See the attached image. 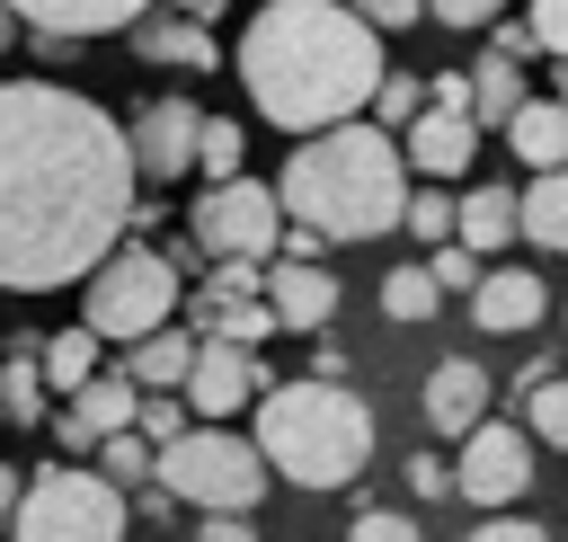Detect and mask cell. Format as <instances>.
<instances>
[{
	"label": "cell",
	"mask_w": 568,
	"mask_h": 542,
	"mask_svg": "<svg viewBox=\"0 0 568 542\" xmlns=\"http://www.w3.org/2000/svg\"><path fill=\"white\" fill-rule=\"evenodd\" d=\"M133 124L18 71L0 89V284L62 293L133 231Z\"/></svg>",
	"instance_id": "1"
},
{
	"label": "cell",
	"mask_w": 568,
	"mask_h": 542,
	"mask_svg": "<svg viewBox=\"0 0 568 542\" xmlns=\"http://www.w3.org/2000/svg\"><path fill=\"white\" fill-rule=\"evenodd\" d=\"M382 36L355 0H266L231 53L248 107L275 124V133H320V124H346V116H373L390 62H382Z\"/></svg>",
	"instance_id": "2"
},
{
	"label": "cell",
	"mask_w": 568,
	"mask_h": 542,
	"mask_svg": "<svg viewBox=\"0 0 568 542\" xmlns=\"http://www.w3.org/2000/svg\"><path fill=\"white\" fill-rule=\"evenodd\" d=\"M408 142L382 124V116H346V124H320V133H293L284 151V213L328 231V240H382V231H408Z\"/></svg>",
	"instance_id": "3"
},
{
	"label": "cell",
	"mask_w": 568,
	"mask_h": 542,
	"mask_svg": "<svg viewBox=\"0 0 568 542\" xmlns=\"http://www.w3.org/2000/svg\"><path fill=\"white\" fill-rule=\"evenodd\" d=\"M257 444L275 480L293 489H346L373 462V400L346 391V373H302L257 391Z\"/></svg>",
	"instance_id": "4"
},
{
	"label": "cell",
	"mask_w": 568,
	"mask_h": 542,
	"mask_svg": "<svg viewBox=\"0 0 568 542\" xmlns=\"http://www.w3.org/2000/svg\"><path fill=\"white\" fill-rule=\"evenodd\" d=\"M133 489L98 462H44V471H27V489H18V506H9V533L18 542H115L124 524H133V506H124Z\"/></svg>",
	"instance_id": "5"
},
{
	"label": "cell",
	"mask_w": 568,
	"mask_h": 542,
	"mask_svg": "<svg viewBox=\"0 0 568 542\" xmlns=\"http://www.w3.org/2000/svg\"><path fill=\"white\" fill-rule=\"evenodd\" d=\"M80 293H89V329H98L106 347H133V338H151V329L178 320L186 275H178L169 249H151V240H115V249L80 275Z\"/></svg>",
	"instance_id": "6"
},
{
	"label": "cell",
	"mask_w": 568,
	"mask_h": 542,
	"mask_svg": "<svg viewBox=\"0 0 568 542\" xmlns=\"http://www.w3.org/2000/svg\"><path fill=\"white\" fill-rule=\"evenodd\" d=\"M160 480H169L195 515H204V506L257 515V498H266L275 462H266V444H257V435H231L222 418H195L178 444H160Z\"/></svg>",
	"instance_id": "7"
},
{
	"label": "cell",
	"mask_w": 568,
	"mask_h": 542,
	"mask_svg": "<svg viewBox=\"0 0 568 542\" xmlns=\"http://www.w3.org/2000/svg\"><path fill=\"white\" fill-rule=\"evenodd\" d=\"M186 222H195V249L204 258H275L284 231H293L284 187H266V178H213Z\"/></svg>",
	"instance_id": "8"
},
{
	"label": "cell",
	"mask_w": 568,
	"mask_h": 542,
	"mask_svg": "<svg viewBox=\"0 0 568 542\" xmlns=\"http://www.w3.org/2000/svg\"><path fill=\"white\" fill-rule=\"evenodd\" d=\"M453 462H462V498H470V506H515V498H532V418H524V426L479 418Z\"/></svg>",
	"instance_id": "9"
},
{
	"label": "cell",
	"mask_w": 568,
	"mask_h": 542,
	"mask_svg": "<svg viewBox=\"0 0 568 542\" xmlns=\"http://www.w3.org/2000/svg\"><path fill=\"white\" fill-rule=\"evenodd\" d=\"M142 418V373L124 364V373H89L71 400H62V418H53V435H62V453H98L106 435H124Z\"/></svg>",
	"instance_id": "10"
},
{
	"label": "cell",
	"mask_w": 568,
	"mask_h": 542,
	"mask_svg": "<svg viewBox=\"0 0 568 542\" xmlns=\"http://www.w3.org/2000/svg\"><path fill=\"white\" fill-rule=\"evenodd\" d=\"M133 160H142V178H186L204 160V107L195 98H151L133 116Z\"/></svg>",
	"instance_id": "11"
},
{
	"label": "cell",
	"mask_w": 568,
	"mask_h": 542,
	"mask_svg": "<svg viewBox=\"0 0 568 542\" xmlns=\"http://www.w3.org/2000/svg\"><path fill=\"white\" fill-rule=\"evenodd\" d=\"M479 107H453V98H426V116L399 133L408 142V160H417V178H462L470 160H479Z\"/></svg>",
	"instance_id": "12"
},
{
	"label": "cell",
	"mask_w": 568,
	"mask_h": 542,
	"mask_svg": "<svg viewBox=\"0 0 568 542\" xmlns=\"http://www.w3.org/2000/svg\"><path fill=\"white\" fill-rule=\"evenodd\" d=\"M257 355L240 347V338H213L204 329V355H195V373H186V400H195V418H231V409H257Z\"/></svg>",
	"instance_id": "13"
},
{
	"label": "cell",
	"mask_w": 568,
	"mask_h": 542,
	"mask_svg": "<svg viewBox=\"0 0 568 542\" xmlns=\"http://www.w3.org/2000/svg\"><path fill=\"white\" fill-rule=\"evenodd\" d=\"M417 409H426V435H470V426L488 418V373H479L470 355H444V364L426 373Z\"/></svg>",
	"instance_id": "14"
},
{
	"label": "cell",
	"mask_w": 568,
	"mask_h": 542,
	"mask_svg": "<svg viewBox=\"0 0 568 542\" xmlns=\"http://www.w3.org/2000/svg\"><path fill=\"white\" fill-rule=\"evenodd\" d=\"M133 53H142V62H160V71H222L213 27H204V18H186V9H151V18L133 27Z\"/></svg>",
	"instance_id": "15"
},
{
	"label": "cell",
	"mask_w": 568,
	"mask_h": 542,
	"mask_svg": "<svg viewBox=\"0 0 568 542\" xmlns=\"http://www.w3.org/2000/svg\"><path fill=\"white\" fill-rule=\"evenodd\" d=\"M266 302H275L284 329H328V311H337V275H328L320 258H266Z\"/></svg>",
	"instance_id": "16"
},
{
	"label": "cell",
	"mask_w": 568,
	"mask_h": 542,
	"mask_svg": "<svg viewBox=\"0 0 568 542\" xmlns=\"http://www.w3.org/2000/svg\"><path fill=\"white\" fill-rule=\"evenodd\" d=\"M541 311H550V284H541L532 267H488L479 293H470V320H479L488 338H515V329H532Z\"/></svg>",
	"instance_id": "17"
},
{
	"label": "cell",
	"mask_w": 568,
	"mask_h": 542,
	"mask_svg": "<svg viewBox=\"0 0 568 542\" xmlns=\"http://www.w3.org/2000/svg\"><path fill=\"white\" fill-rule=\"evenodd\" d=\"M27 27H53V36H124V27H142L151 18V0H9Z\"/></svg>",
	"instance_id": "18"
},
{
	"label": "cell",
	"mask_w": 568,
	"mask_h": 542,
	"mask_svg": "<svg viewBox=\"0 0 568 542\" xmlns=\"http://www.w3.org/2000/svg\"><path fill=\"white\" fill-rule=\"evenodd\" d=\"M44 400H53L44 338H36V329H18V338H9V355H0V409H9V426H44Z\"/></svg>",
	"instance_id": "19"
},
{
	"label": "cell",
	"mask_w": 568,
	"mask_h": 542,
	"mask_svg": "<svg viewBox=\"0 0 568 542\" xmlns=\"http://www.w3.org/2000/svg\"><path fill=\"white\" fill-rule=\"evenodd\" d=\"M506 151L524 169H559L568 160V98H524V116L506 124Z\"/></svg>",
	"instance_id": "20"
},
{
	"label": "cell",
	"mask_w": 568,
	"mask_h": 542,
	"mask_svg": "<svg viewBox=\"0 0 568 542\" xmlns=\"http://www.w3.org/2000/svg\"><path fill=\"white\" fill-rule=\"evenodd\" d=\"M462 240L470 249H506V240H524V187H470L462 195Z\"/></svg>",
	"instance_id": "21"
},
{
	"label": "cell",
	"mask_w": 568,
	"mask_h": 542,
	"mask_svg": "<svg viewBox=\"0 0 568 542\" xmlns=\"http://www.w3.org/2000/svg\"><path fill=\"white\" fill-rule=\"evenodd\" d=\"M195 355H204V338H186V329H151V338H133V373H142V391H186V373H195Z\"/></svg>",
	"instance_id": "22"
},
{
	"label": "cell",
	"mask_w": 568,
	"mask_h": 542,
	"mask_svg": "<svg viewBox=\"0 0 568 542\" xmlns=\"http://www.w3.org/2000/svg\"><path fill=\"white\" fill-rule=\"evenodd\" d=\"M524 240L568 258V160L559 169H532V187H524Z\"/></svg>",
	"instance_id": "23"
},
{
	"label": "cell",
	"mask_w": 568,
	"mask_h": 542,
	"mask_svg": "<svg viewBox=\"0 0 568 542\" xmlns=\"http://www.w3.org/2000/svg\"><path fill=\"white\" fill-rule=\"evenodd\" d=\"M470 71H479V124H497V133H506V124L524 116V62L488 44V53L470 62Z\"/></svg>",
	"instance_id": "24"
},
{
	"label": "cell",
	"mask_w": 568,
	"mask_h": 542,
	"mask_svg": "<svg viewBox=\"0 0 568 542\" xmlns=\"http://www.w3.org/2000/svg\"><path fill=\"white\" fill-rule=\"evenodd\" d=\"M98 347H106V338H98L89 320H80V329H53V338H44V373H53V400H71V391H80V382L98 373Z\"/></svg>",
	"instance_id": "25"
},
{
	"label": "cell",
	"mask_w": 568,
	"mask_h": 542,
	"mask_svg": "<svg viewBox=\"0 0 568 542\" xmlns=\"http://www.w3.org/2000/svg\"><path fill=\"white\" fill-rule=\"evenodd\" d=\"M435 302H444V275L435 267H390L382 275V311L390 320H435Z\"/></svg>",
	"instance_id": "26"
},
{
	"label": "cell",
	"mask_w": 568,
	"mask_h": 542,
	"mask_svg": "<svg viewBox=\"0 0 568 542\" xmlns=\"http://www.w3.org/2000/svg\"><path fill=\"white\" fill-rule=\"evenodd\" d=\"M408 231H417L426 249H444V240H462V195H444V178H426V187L408 195Z\"/></svg>",
	"instance_id": "27"
},
{
	"label": "cell",
	"mask_w": 568,
	"mask_h": 542,
	"mask_svg": "<svg viewBox=\"0 0 568 542\" xmlns=\"http://www.w3.org/2000/svg\"><path fill=\"white\" fill-rule=\"evenodd\" d=\"M98 462H106V471H115L124 489H151V480H160V444H151L142 426H124V435H106V444H98Z\"/></svg>",
	"instance_id": "28"
},
{
	"label": "cell",
	"mask_w": 568,
	"mask_h": 542,
	"mask_svg": "<svg viewBox=\"0 0 568 542\" xmlns=\"http://www.w3.org/2000/svg\"><path fill=\"white\" fill-rule=\"evenodd\" d=\"M524 418H532V435H541V444H559V453H568V382H559V373H541V382L524 391Z\"/></svg>",
	"instance_id": "29"
},
{
	"label": "cell",
	"mask_w": 568,
	"mask_h": 542,
	"mask_svg": "<svg viewBox=\"0 0 568 542\" xmlns=\"http://www.w3.org/2000/svg\"><path fill=\"white\" fill-rule=\"evenodd\" d=\"M426 98H435V80H408V71H390V80H382V98H373V116H382L390 133H408V124L426 116Z\"/></svg>",
	"instance_id": "30"
},
{
	"label": "cell",
	"mask_w": 568,
	"mask_h": 542,
	"mask_svg": "<svg viewBox=\"0 0 568 542\" xmlns=\"http://www.w3.org/2000/svg\"><path fill=\"white\" fill-rule=\"evenodd\" d=\"M240 160H248V133H240L231 116H204V160H195L204 187H213V178H240Z\"/></svg>",
	"instance_id": "31"
},
{
	"label": "cell",
	"mask_w": 568,
	"mask_h": 542,
	"mask_svg": "<svg viewBox=\"0 0 568 542\" xmlns=\"http://www.w3.org/2000/svg\"><path fill=\"white\" fill-rule=\"evenodd\" d=\"M408 498H462V462H444V453H408Z\"/></svg>",
	"instance_id": "32"
},
{
	"label": "cell",
	"mask_w": 568,
	"mask_h": 542,
	"mask_svg": "<svg viewBox=\"0 0 568 542\" xmlns=\"http://www.w3.org/2000/svg\"><path fill=\"white\" fill-rule=\"evenodd\" d=\"M204 293H266V258H213Z\"/></svg>",
	"instance_id": "33"
},
{
	"label": "cell",
	"mask_w": 568,
	"mask_h": 542,
	"mask_svg": "<svg viewBox=\"0 0 568 542\" xmlns=\"http://www.w3.org/2000/svg\"><path fill=\"white\" fill-rule=\"evenodd\" d=\"M479 542H541V524L532 515H515V506H479V524H470Z\"/></svg>",
	"instance_id": "34"
},
{
	"label": "cell",
	"mask_w": 568,
	"mask_h": 542,
	"mask_svg": "<svg viewBox=\"0 0 568 542\" xmlns=\"http://www.w3.org/2000/svg\"><path fill=\"white\" fill-rule=\"evenodd\" d=\"M408 533H417V524H408L399 506H364V515H355V542H408Z\"/></svg>",
	"instance_id": "35"
},
{
	"label": "cell",
	"mask_w": 568,
	"mask_h": 542,
	"mask_svg": "<svg viewBox=\"0 0 568 542\" xmlns=\"http://www.w3.org/2000/svg\"><path fill=\"white\" fill-rule=\"evenodd\" d=\"M497 9H506V0H435L444 27H497Z\"/></svg>",
	"instance_id": "36"
},
{
	"label": "cell",
	"mask_w": 568,
	"mask_h": 542,
	"mask_svg": "<svg viewBox=\"0 0 568 542\" xmlns=\"http://www.w3.org/2000/svg\"><path fill=\"white\" fill-rule=\"evenodd\" d=\"M532 27H541V44L568 62V0H532Z\"/></svg>",
	"instance_id": "37"
},
{
	"label": "cell",
	"mask_w": 568,
	"mask_h": 542,
	"mask_svg": "<svg viewBox=\"0 0 568 542\" xmlns=\"http://www.w3.org/2000/svg\"><path fill=\"white\" fill-rule=\"evenodd\" d=\"M355 9H364L373 27H408V18H426L435 0H355Z\"/></svg>",
	"instance_id": "38"
},
{
	"label": "cell",
	"mask_w": 568,
	"mask_h": 542,
	"mask_svg": "<svg viewBox=\"0 0 568 542\" xmlns=\"http://www.w3.org/2000/svg\"><path fill=\"white\" fill-rule=\"evenodd\" d=\"M169 9H186V18H213V9H222V0H169Z\"/></svg>",
	"instance_id": "39"
},
{
	"label": "cell",
	"mask_w": 568,
	"mask_h": 542,
	"mask_svg": "<svg viewBox=\"0 0 568 542\" xmlns=\"http://www.w3.org/2000/svg\"><path fill=\"white\" fill-rule=\"evenodd\" d=\"M559 98H568V71H559Z\"/></svg>",
	"instance_id": "40"
}]
</instances>
